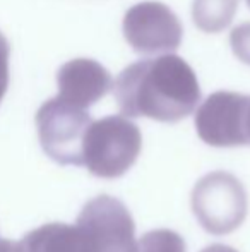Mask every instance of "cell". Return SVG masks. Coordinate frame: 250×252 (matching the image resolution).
I'll return each mask as SVG.
<instances>
[{"instance_id":"cell-1","label":"cell","mask_w":250,"mask_h":252,"mask_svg":"<svg viewBox=\"0 0 250 252\" xmlns=\"http://www.w3.org/2000/svg\"><path fill=\"white\" fill-rule=\"evenodd\" d=\"M115 100L127 117L178 122L195 110L200 88L195 72L177 55L139 60L118 74Z\"/></svg>"},{"instance_id":"cell-2","label":"cell","mask_w":250,"mask_h":252,"mask_svg":"<svg viewBox=\"0 0 250 252\" xmlns=\"http://www.w3.org/2000/svg\"><path fill=\"white\" fill-rule=\"evenodd\" d=\"M142 150L139 127L120 115L91 122L83 143V165L100 179L122 177Z\"/></svg>"},{"instance_id":"cell-3","label":"cell","mask_w":250,"mask_h":252,"mask_svg":"<svg viewBox=\"0 0 250 252\" xmlns=\"http://www.w3.org/2000/svg\"><path fill=\"white\" fill-rule=\"evenodd\" d=\"M192 211L206 232L226 235L244 223L247 194L237 177L226 172H213L194 187Z\"/></svg>"},{"instance_id":"cell-4","label":"cell","mask_w":250,"mask_h":252,"mask_svg":"<svg viewBox=\"0 0 250 252\" xmlns=\"http://www.w3.org/2000/svg\"><path fill=\"white\" fill-rule=\"evenodd\" d=\"M86 110L52 98L36 113V129L43 151L60 165H83V143L91 126Z\"/></svg>"},{"instance_id":"cell-5","label":"cell","mask_w":250,"mask_h":252,"mask_svg":"<svg viewBox=\"0 0 250 252\" xmlns=\"http://www.w3.org/2000/svg\"><path fill=\"white\" fill-rule=\"evenodd\" d=\"M182 34L178 17L161 2H140L130 7L124 17L127 43L142 55H170L180 47Z\"/></svg>"},{"instance_id":"cell-6","label":"cell","mask_w":250,"mask_h":252,"mask_svg":"<svg viewBox=\"0 0 250 252\" xmlns=\"http://www.w3.org/2000/svg\"><path fill=\"white\" fill-rule=\"evenodd\" d=\"M94 252H136V225L122 201L98 196L86 202L77 218Z\"/></svg>"},{"instance_id":"cell-7","label":"cell","mask_w":250,"mask_h":252,"mask_svg":"<svg viewBox=\"0 0 250 252\" xmlns=\"http://www.w3.org/2000/svg\"><path fill=\"white\" fill-rule=\"evenodd\" d=\"M250 96L231 91L213 93L195 113V130L209 146H245V115Z\"/></svg>"},{"instance_id":"cell-8","label":"cell","mask_w":250,"mask_h":252,"mask_svg":"<svg viewBox=\"0 0 250 252\" xmlns=\"http://www.w3.org/2000/svg\"><path fill=\"white\" fill-rule=\"evenodd\" d=\"M62 101L86 110L105 96L113 86L111 76L101 63L91 59H74L63 63L57 74Z\"/></svg>"},{"instance_id":"cell-9","label":"cell","mask_w":250,"mask_h":252,"mask_svg":"<svg viewBox=\"0 0 250 252\" xmlns=\"http://www.w3.org/2000/svg\"><path fill=\"white\" fill-rule=\"evenodd\" d=\"M16 252H94V249L77 223H47L26 233L16 244Z\"/></svg>"},{"instance_id":"cell-10","label":"cell","mask_w":250,"mask_h":252,"mask_svg":"<svg viewBox=\"0 0 250 252\" xmlns=\"http://www.w3.org/2000/svg\"><path fill=\"white\" fill-rule=\"evenodd\" d=\"M240 0H194V23L204 33H220L231 24Z\"/></svg>"},{"instance_id":"cell-11","label":"cell","mask_w":250,"mask_h":252,"mask_svg":"<svg viewBox=\"0 0 250 252\" xmlns=\"http://www.w3.org/2000/svg\"><path fill=\"white\" fill-rule=\"evenodd\" d=\"M136 252H185V242L173 230L160 228L147 232L137 242Z\"/></svg>"},{"instance_id":"cell-12","label":"cell","mask_w":250,"mask_h":252,"mask_svg":"<svg viewBox=\"0 0 250 252\" xmlns=\"http://www.w3.org/2000/svg\"><path fill=\"white\" fill-rule=\"evenodd\" d=\"M230 45L235 57L250 65V23H244L233 28L230 34Z\"/></svg>"},{"instance_id":"cell-13","label":"cell","mask_w":250,"mask_h":252,"mask_svg":"<svg viewBox=\"0 0 250 252\" xmlns=\"http://www.w3.org/2000/svg\"><path fill=\"white\" fill-rule=\"evenodd\" d=\"M9 41L0 33V101L3 100L9 88Z\"/></svg>"},{"instance_id":"cell-14","label":"cell","mask_w":250,"mask_h":252,"mask_svg":"<svg viewBox=\"0 0 250 252\" xmlns=\"http://www.w3.org/2000/svg\"><path fill=\"white\" fill-rule=\"evenodd\" d=\"M202 252H238L230 246H223V244H213V246L206 247Z\"/></svg>"},{"instance_id":"cell-15","label":"cell","mask_w":250,"mask_h":252,"mask_svg":"<svg viewBox=\"0 0 250 252\" xmlns=\"http://www.w3.org/2000/svg\"><path fill=\"white\" fill-rule=\"evenodd\" d=\"M0 252H16V244L7 239H0Z\"/></svg>"},{"instance_id":"cell-16","label":"cell","mask_w":250,"mask_h":252,"mask_svg":"<svg viewBox=\"0 0 250 252\" xmlns=\"http://www.w3.org/2000/svg\"><path fill=\"white\" fill-rule=\"evenodd\" d=\"M245 136H247V143L250 144V101L247 106V115H245Z\"/></svg>"},{"instance_id":"cell-17","label":"cell","mask_w":250,"mask_h":252,"mask_svg":"<svg viewBox=\"0 0 250 252\" xmlns=\"http://www.w3.org/2000/svg\"><path fill=\"white\" fill-rule=\"evenodd\" d=\"M247 3H249V7H250V0H247Z\"/></svg>"}]
</instances>
